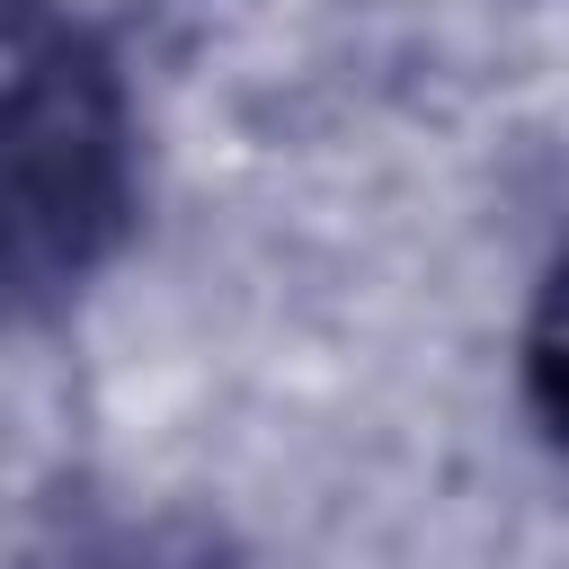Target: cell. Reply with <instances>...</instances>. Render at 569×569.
<instances>
[{
    "mask_svg": "<svg viewBox=\"0 0 569 569\" xmlns=\"http://www.w3.org/2000/svg\"><path fill=\"white\" fill-rule=\"evenodd\" d=\"M133 231V98L80 0H9V293L71 302Z\"/></svg>",
    "mask_w": 569,
    "mask_h": 569,
    "instance_id": "obj_1",
    "label": "cell"
},
{
    "mask_svg": "<svg viewBox=\"0 0 569 569\" xmlns=\"http://www.w3.org/2000/svg\"><path fill=\"white\" fill-rule=\"evenodd\" d=\"M516 400L542 427V445L569 453V249L542 267V284L525 302V329H516Z\"/></svg>",
    "mask_w": 569,
    "mask_h": 569,
    "instance_id": "obj_2",
    "label": "cell"
},
{
    "mask_svg": "<svg viewBox=\"0 0 569 569\" xmlns=\"http://www.w3.org/2000/svg\"><path fill=\"white\" fill-rule=\"evenodd\" d=\"M62 569H222L213 560V542L204 533H89V542H71V560Z\"/></svg>",
    "mask_w": 569,
    "mask_h": 569,
    "instance_id": "obj_3",
    "label": "cell"
}]
</instances>
